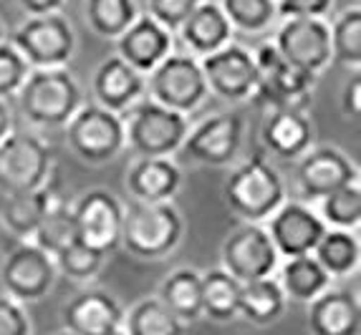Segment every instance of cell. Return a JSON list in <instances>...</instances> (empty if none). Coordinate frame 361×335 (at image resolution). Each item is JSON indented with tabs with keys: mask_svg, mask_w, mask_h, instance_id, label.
<instances>
[{
	"mask_svg": "<svg viewBox=\"0 0 361 335\" xmlns=\"http://www.w3.org/2000/svg\"><path fill=\"white\" fill-rule=\"evenodd\" d=\"M20 114L36 126H66L81 108V89L66 68H36L18 89Z\"/></svg>",
	"mask_w": 361,
	"mask_h": 335,
	"instance_id": "1",
	"label": "cell"
},
{
	"mask_svg": "<svg viewBox=\"0 0 361 335\" xmlns=\"http://www.w3.org/2000/svg\"><path fill=\"white\" fill-rule=\"evenodd\" d=\"M182 239V217L169 202H134L124 210L121 242L139 260H159Z\"/></svg>",
	"mask_w": 361,
	"mask_h": 335,
	"instance_id": "2",
	"label": "cell"
},
{
	"mask_svg": "<svg viewBox=\"0 0 361 335\" xmlns=\"http://www.w3.org/2000/svg\"><path fill=\"white\" fill-rule=\"evenodd\" d=\"M223 191L230 210L250 225L268 220L286 202L283 179L263 156H253L240 167H235Z\"/></svg>",
	"mask_w": 361,
	"mask_h": 335,
	"instance_id": "3",
	"label": "cell"
},
{
	"mask_svg": "<svg viewBox=\"0 0 361 335\" xmlns=\"http://www.w3.org/2000/svg\"><path fill=\"white\" fill-rule=\"evenodd\" d=\"M124 141L139 156H169L175 154L190 132V121L185 114L157 101H137L121 111Z\"/></svg>",
	"mask_w": 361,
	"mask_h": 335,
	"instance_id": "4",
	"label": "cell"
},
{
	"mask_svg": "<svg viewBox=\"0 0 361 335\" xmlns=\"http://www.w3.org/2000/svg\"><path fill=\"white\" fill-rule=\"evenodd\" d=\"M51 149L33 134H8L0 141V191L25 194L46 187L51 177Z\"/></svg>",
	"mask_w": 361,
	"mask_h": 335,
	"instance_id": "5",
	"label": "cell"
},
{
	"mask_svg": "<svg viewBox=\"0 0 361 335\" xmlns=\"http://www.w3.org/2000/svg\"><path fill=\"white\" fill-rule=\"evenodd\" d=\"M11 46L33 68H63L76 48L73 28L61 13L28 18L11 38Z\"/></svg>",
	"mask_w": 361,
	"mask_h": 335,
	"instance_id": "6",
	"label": "cell"
},
{
	"mask_svg": "<svg viewBox=\"0 0 361 335\" xmlns=\"http://www.w3.org/2000/svg\"><path fill=\"white\" fill-rule=\"evenodd\" d=\"M68 129V146L86 164H106L124 149V126L119 114L102 106H81Z\"/></svg>",
	"mask_w": 361,
	"mask_h": 335,
	"instance_id": "7",
	"label": "cell"
},
{
	"mask_svg": "<svg viewBox=\"0 0 361 335\" xmlns=\"http://www.w3.org/2000/svg\"><path fill=\"white\" fill-rule=\"evenodd\" d=\"M149 94L152 101L187 116L205 101L210 91H207L197 58H192V56H167L149 73Z\"/></svg>",
	"mask_w": 361,
	"mask_h": 335,
	"instance_id": "8",
	"label": "cell"
},
{
	"mask_svg": "<svg viewBox=\"0 0 361 335\" xmlns=\"http://www.w3.org/2000/svg\"><path fill=\"white\" fill-rule=\"evenodd\" d=\"M202 76H205L207 91L223 101H245L253 99L258 89V73H255L253 53L243 46L217 48L215 53L202 56L200 61Z\"/></svg>",
	"mask_w": 361,
	"mask_h": 335,
	"instance_id": "9",
	"label": "cell"
},
{
	"mask_svg": "<svg viewBox=\"0 0 361 335\" xmlns=\"http://www.w3.org/2000/svg\"><path fill=\"white\" fill-rule=\"evenodd\" d=\"M281 255L273 247L271 237L260 225H243L228 234L223 245V270L238 282H253L273 277Z\"/></svg>",
	"mask_w": 361,
	"mask_h": 335,
	"instance_id": "10",
	"label": "cell"
},
{
	"mask_svg": "<svg viewBox=\"0 0 361 335\" xmlns=\"http://www.w3.org/2000/svg\"><path fill=\"white\" fill-rule=\"evenodd\" d=\"M273 46L290 66L313 76L331 63V28L324 18L283 20Z\"/></svg>",
	"mask_w": 361,
	"mask_h": 335,
	"instance_id": "11",
	"label": "cell"
},
{
	"mask_svg": "<svg viewBox=\"0 0 361 335\" xmlns=\"http://www.w3.org/2000/svg\"><path fill=\"white\" fill-rule=\"evenodd\" d=\"M71 210L73 225H76V239L81 245L102 252V255L119 247L124 210L114 194H109L104 189H91Z\"/></svg>",
	"mask_w": 361,
	"mask_h": 335,
	"instance_id": "12",
	"label": "cell"
},
{
	"mask_svg": "<svg viewBox=\"0 0 361 335\" xmlns=\"http://www.w3.org/2000/svg\"><path fill=\"white\" fill-rule=\"evenodd\" d=\"M255 73H258V89L253 99H263L273 108L290 106L295 108V101H301L311 94L316 76L301 68L290 66L288 61L281 58L273 43H263L258 53L253 56Z\"/></svg>",
	"mask_w": 361,
	"mask_h": 335,
	"instance_id": "13",
	"label": "cell"
},
{
	"mask_svg": "<svg viewBox=\"0 0 361 335\" xmlns=\"http://www.w3.org/2000/svg\"><path fill=\"white\" fill-rule=\"evenodd\" d=\"M243 144V119L240 114L223 111L200 121L192 132H187L180 149L187 159L207 167H225L238 156Z\"/></svg>",
	"mask_w": 361,
	"mask_h": 335,
	"instance_id": "14",
	"label": "cell"
},
{
	"mask_svg": "<svg viewBox=\"0 0 361 335\" xmlns=\"http://www.w3.org/2000/svg\"><path fill=\"white\" fill-rule=\"evenodd\" d=\"M56 263L49 252H43L36 245H20L11 252L3 263V287L8 298L18 303H33L49 295L56 280Z\"/></svg>",
	"mask_w": 361,
	"mask_h": 335,
	"instance_id": "15",
	"label": "cell"
},
{
	"mask_svg": "<svg viewBox=\"0 0 361 335\" xmlns=\"http://www.w3.org/2000/svg\"><path fill=\"white\" fill-rule=\"evenodd\" d=\"M268 225V237L281 258H301L313 255L319 239L326 234V222L311 207L301 202H283L273 212Z\"/></svg>",
	"mask_w": 361,
	"mask_h": 335,
	"instance_id": "16",
	"label": "cell"
},
{
	"mask_svg": "<svg viewBox=\"0 0 361 335\" xmlns=\"http://www.w3.org/2000/svg\"><path fill=\"white\" fill-rule=\"evenodd\" d=\"M295 179H298V187L306 199H324L338 187L349 184L351 179H359V172L346 154H341L334 146H321V149L303 154Z\"/></svg>",
	"mask_w": 361,
	"mask_h": 335,
	"instance_id": "17",
	"label": "cell"
},
{
	"mask_svg": "<svg viewBox=\"0 0 361 335\" xmlns=\"http://www.w3.org/2000/svg\"><path fill=\"white\" fill-rule=\"evenodd\" d=\"M116 51L137 73H152L172 56V33L149 15H137V20L116 38Z\"/></svg>",
	"mask_w": 361,
	"mask_h": 335,
	"instance_id": "18",
	"label": "cell"
},
{
	"mask_svg": "<svg viewBox=\"0 0 361 335\" xmlns=\"http://www.w3.org/2000/svg\"><path fill=\"white\" fill-rule=\"evenodd\" d=\"M124 310L109 293L89 290L63 308V325L68 335H119Z\"/></svg>",
	"mask_w": 361,
	"mask_h": 335,
	"instance_id": "19",
	"label": "cell"
},
{
	"mask_svg": "<svg viewBox=\"0 0 361 335\" xmlns=\"http://www.w3.org/2000/svg\"><path fill=\"white\" fill-rule=\"evenodd\" d=\"M263 144L278 159H298L311 151L313 126L298 108L278 106L263 121Z\"/></svg>",
	"mask_w": 361,
	"mask_h": 335,
	"instance_id": "20",
	"label": "cell"
},
{
	"mask_svg": "<svg viewBox=\"0 0 361 335\" xmlns=\"http://www.w3.org/2000/svg\"><path fill=\"white\" fill-rule=\"evenodd\" d=\"M182 184V172L169 156H142L127 172V191L137 202H169Z\"/></svg>",
	"mask_w": 361,
	"mask_h": 335,
	"instance_id": "21",
	"label": "cell"
},
{
	"mask_svg": "<svg viewBox=\"0 0 361 335\" xmlns=\"http://www.w3.org/2000/svg\"><path fill=\"white\" fill-rule=\"evenodd\" d=\"M145 86L147 84L142 73L134 71L119 56L106 58L94 73V96H97L99 106L114 111V114H121L132 103H137Z\"/></svg>",
	"mask_w": 361,
	"mask_h": 335,
	"instance_id": "22",
	"label": "cell"
},
{
	"mask_svg": "<svg viewBox=\"0 0 361 335\" xmlns=\"http://www.w3.org/2000/svg\"><path fill=\"white\" fill-rule=\"evenodd\" d=\"M311 335H359L361 308L356 295L346 290H326L308 303Z\"/></svg>",
	"mask_w": 361,
	"mask_h": 335,
	"instance_id": "23",
	"label": "cell"
},
{
	"mask_svg": "<svg viewBox=\"0 0 361 335\" xmlns=\"http://www.w3.org/2000/svg\"><path fill=\"white\" fill-rule=\"evenodd\" d=\"M180 36L195 56H210L233 38V25L225 18L223 8L212 0H200L190 18L180 25Z\"/></svg>",
	"mask_w": 361,
	"mask_h": 335,
	"instance_id": "24",
	"label": "cell"
},
{
	"mask_svg": "<svg viewBox=\"0 0 361 335\" xmlns=\"http://www.w3.org/2000/svg\"><path fill=\"white\" fill-rule=\"evenodd\" d=\"M286 295L273 277L240 282V300H238V315L250 320L253 325H271L286 310Z\"/></svg>",
	"mask_w": 361,
	"mask_h": 335,
	"instance_id": "25",
	"label": "cell"
},
{
	"mask_svg": "<svg viewBox=\"0 0 361 335\" xmlns=\"http://www.w3.org/2000/svg\"><path fill=\"white\" fill-rule=\"evenodd\" d=\"M33 245L41 247L43 252H49L51 258H56L63 247H68L76 239V225H73V210L63 197H59L54 189H49V202H46V212H43L41 222H38L36 232L30 234Z\"/></svg>",
	"mask_w": 361,
	"mask_h": 335,
	"instance_id": "26",
	"label": "cell"
},
{
	"mask_svg": "<svg viewBox=\"0 0 361 335\" xmlns=\"http://www.w3.org/2000/svg\"><path fill=\"white\" fill-rule=\"evenodd\" d=\"M278 285H281L286 298L295 300V303H311L329 290L331 275L316 263L313 255H301V258H290L281 267Z\"/></svg>",
	"mask_w": 361,
	"mask_h": 335,
	"instance_id": "27",
	"label": "cell"
},
{
	"mask_svg": "<svg viewBox=\"0 0 361 335\" xmlns=\"http://www.w3.org/2000/svg\"><path fill=\"white\" fill-rule=\"evenodd\" d=\"M187 325L159 298L139 300L124 315L121 335H185Z\"/></svg>",
	"mask_w": 361,
	"mask_h": 335,
	"instance_id": "28",
	"label": "cell"
},
{
	"mask_svg": "<svg viewBox=\"0 0 361 335\" xmlns=\"http://www.w3.org/2000/svg\"><path fill=\"white\" fill-rule=\"evenodd\" d=\"M159 300L169 310L180 317L182 323H195L202 315V290H200V275L195 270H175L164 277Z\"/></svg>",
	"mask_w": 361,
	"mask_h": 335,
	"instance_id": "29",
	"label": "cell"
},
{
	"mask_svg": "<svg viewBox=\"0 0 361 335\" xmlns=\"http://www.w3.org/2000/svg\"><path fill=\"white\" fill-rule=\"evenodd\" d=\"M200 290H202V315L217 323H228L238 315L240 282L225 270H210L200 275Z\"/></svg>",
	"mask_w": 361,
	"mask_h": 335,
	"instance_id": "30",
	"label": "cell"
},
{
	"mask_svg": "<svg viewBox=\"0 0 361 335\" xmlns=\"http://www.w3.org/2000/svg\"><path fill=\"white\" fill-rule=\"evenodd\" d=\"M313 258L331 277L349 275L356 270L361 258L359 239L346 229H326V234L313 250Z\"/></svg>",
	"mask_w": 361,
	"mask_h": 335,
	"instance_id": "31",
	"label": "cell"
},
{
	"mask_svg": "<svg viewBox=\"0 0 361 335\" xmlns=\"http://www.w3.org/2000/svg\"><path fill=\"white\" fill-rule=\"evenodd\" d=\"M84 13L91 30L111 41H116L139 15L134 0H84Z\"/></svg>",
	"mask_w": 361,
	"mask_h": 335,
	"instance_id": "32",
	"label": "cell"
},
{
	"mask_svg": "<svg viewBox=\"0 0 361 335\" xmlns=\"http://www.w3.org/2000/svg\"><path fill=\"white\" fill-rule=\"evenodd\" d=\"M46 202H49L46 187L38 191H25V194H6L3 207H0L6 227L18 237H30L46 212Z\"/></svg>",
	"mask_w": 361,
	"mask_h": 335,
	"instance_id": "33",
	"label": "cell"
},
{
	"mask_svg": "<svg viewBox=\"0 0 361 335\" xmlns=\"http://www.w3.org/2000/svg\"><path fill=\"white\" fill-rule=\"evenodd\" d=\"M331 61L341 66H361V8L343 11L331 25Z\"/></svg>",
	"mask_w": 361,
	"mask_h": 335,
	"instance_id": "34",
	"label": "cell"
},
{
	"mask_svg": "<svg viewBox=\"0 0 361 335\" xmlns=\"http://www.w3.org/2000/svg\"><path fill=\"white\" fill-rule=\"evenodd\" d=\"M324 222H329L334 229H354L361 222V184L359 179H351L349 184L338 187L336 191L326 194L324 199Z\"/></svg>",
	"mask_w": 361,
	"mask_h": 335,
	"instance_id": "35",
	"label": "cell"
},
{
	"mask_svg": "<svg viewBox=\"0 0 361 335\" xmlns=\"http://www.w3.org/2000/svg\"><path fill=\"white\" fill-rule=\"evenodd\" d=\"M225 18L233 28L260 33L276 20V0H220Z\"/></svg>",
	"mask_w": 361,
	"mask_h": 335,
	"instance_id": "36",
	"label": "cell"
},
{
	"mask_svg": "<svg viewBox=\"0 0 361 335\" xmlns=\"http://www.w3.org/2000/svg\"><path fill=\"white\" fill-rule=\"evenodd\" d=\"M104 258H106V255L91 250V247L81 245L78 239H73L71 245L63 247V250L56 255L54 263H56V270H61L66 277L81 282V280H91V277L97 275L104 265Z\"/></svg>",
	"mask_w": 361,
	"mask_h": 335,
	"instance_id": "37",
	"label": "cell"
},
{
	"mask_svg": "<svg viewBox=\"0 0 361 335\" xmlns=\"http://www.w3.org/2000/svg\"><path fill=\"white\" fill-rule=\"evenodd\" d=\"M30 66L28 61L11 46V43H0V99L18 94L23 81L28 78Z\"/></svg>",
	"mask_w": 361,
	"mask_h": 335,
	"instance_id": "38",
	"label": "cell"
},
{
	"mask_svg": "<svg viewBox=\"0 0 361 335\" xmlns=\"http://www.w3.org/2000/svg\"><path fill=\"white\" fill-rule=\"evenodd\" d=\"M197 6L200 0H149L147 15L154 18L162 28H167L169 33H175Z\"/></svg>",
	"mask_w": 361,
	"mask_h": 335,
	"instance_id": "39",
	"label": "cell"
},
{
	"mask_svg": "<svg viewBox=\"0 0 361 335\" xmlns=\"http://www.w3.org/2000/svg\"><path fill=\"white\" fill-rule=\"evenodd\" d=\"M334 8V0H278L276 18H324Z\"/></svg>",
	"mask_w": 361,
	"mask_h": 335,
	"instance_id": "40",
	"label": "cell"
},
{
	"mask_svg": "<svg viewBox=\"0 0 361 335\" xmlns=\"http://www.w3.org/2000/svg\"><path fill=\"white\" fill-rule=\"evenodd\" d=\"M0 335H30V320L18 300L0 298Z\"/></svg>",
	"mask_w": 361,
	"mask_h": 335,
	"instance_id": "41",
	"label": "cell"
},
{
	"mask_svg": "<svg viewBox=\"0 0 361 335\" xmlns=\"http://www.w3.org/2000/svg\"><path fill=\"white\" fill-rule=\"evenodd\" d=\"M341 111L346 119L356 121L361 116V76L354 73V76L346 81L341 94Z\"/></svg>",
	"mask_w": 361,
	"mask_h": 335,
	"instance_id": "42",
	"label": "cell"
},
{
	"mask_svg": "<svg viewBox=\"0 0 361 335\" xmlns=\"http://www.w3.org/2000/svg\"><path fill=\"white\" fill-rule=\"evenodd\" d=\"M18 6L28 13L30 18H36V15L59 13V8L63 6V0H18Z\"/></svg>",
	"mask_w": 361,
	"mask_h": 335,
	"instance_id": "43",
	"label": "cell"
},
{
	"mask_svg": "<svg viewBox=\"0 0 361 335\" xmlns=\"http://www.w3.org/2000/svg\"><path fill=\"white\" fill-rule=\"evenodd\" d=\"M13 129V119H11V108H8V103L0 99V141L11 134Z\"/></svg>",
	"mask_w": 361,
	"mask_h": 335,
	"instance_id": "44",
	"label": "cell"
},
{
	"mask_svg": "<svg viewBox=\"0 0 361 335\" xmlns=\"http://www.w3.org/2000/svg\"><path fill=\"white\" fill-rule=\"evenodd\" d=\"M0 43H3V25H0Z\"/></svg>",
	"mask_w": 361,
	"mask_h": 335,
	"instance_id": "45",
	"label": "cell"
},
{
	"mask_svg": "<svg viewBox=\"0 0 361 335\" xmlns=\"http://www.w3.org/2000/svg\"><path fill=\"white\" fill-rule=\"evenodd\" d=\"M119 335H121V333H119Z\"/></svg>",
	"mask_w": 361,
	"mask_h": 335,
	"instance_id": "46",
	"label": "cell"
}]
</instances>
